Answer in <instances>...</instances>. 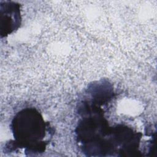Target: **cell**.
<instances>
[{"instance_id": "obj_2", "label": "cell", "mask_w": 157, "mask_h": 157, "mask_svg": "<svg viewBox=\"0 0 157 157\" xmlns=\"http://www.w3.org/2000/svg\"><path fill=\"white\" fill-rule=\"evenodd\" d=\"M1 35L6 36L20 24V10L19 4L14 2L5 1L1 2Z\"/></svg>"}, {"instance_id": "obj_1", "label": "cell", "mask_w": 157, "mask_h": 157, "mask_svg": "<svg viewBox=\"0 0 157 157\" xmlns=\"http://www.w3.org/2000/svg\"><path fill=\"white\" fill-rule=\"evenodd\" d=\"M45 121L41 115L34 109L19 112L12 123V129L17 142L31 148L39 147V143L45 136Z\"/></svg>"}]
</instances>
